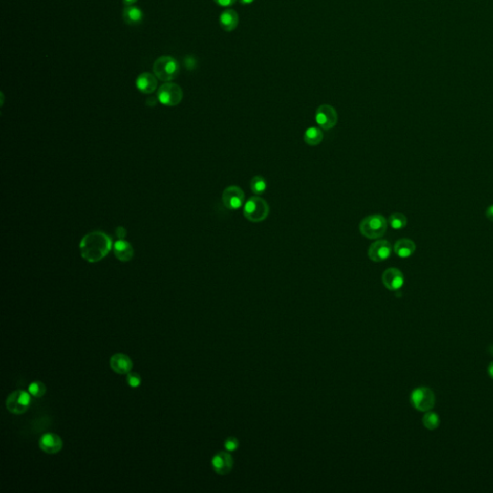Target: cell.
<instances>
[{
	"label": "cell",
	"mask_w": 493,
	"mask_h": 493,
	"mask_svg": "<svg viewBox=\"0 0 493 493\" xmlns=\"http://www.w3.org/2000/svg\"><path fill=\"white\" fill-rule=\"evenodd\" d=\"M112 248L111 238L102 231L90 232L82 238L79 244L81 256L90 263L102 260Z\"/></svg>",
	"instance_id": "cell-1"
},
{
	"label": "cell",
	"mask_w": 493,
	"mask_h": 493,
	"mask_svg": "<svg viewBox=\"0 0 493 493\" xmlns=\"http://www.w3.org/2000/svg\"><path fill=\"white\" fill-rule=\"evenodd\" d=\"M388 220L380 214H374L361 220L359 231L368 239H379L388 230Z\"/></svg>",
	"instance_id": "cell-2"
},
{
	"label": "cell",
	"mask_w": 493,
	"mask_h": 493,
	"mask_svg": "<svg viewBox=\"0 0 493 493\" xmlns=\"http://www.w3.org/2000/svg\"><path fill=\"white\" fill-rule=\"evenodd\" d=\"M153 70L154 75L159 80L170 82L178 77L180 68L178 61L175 58L161 56L154 62Z\"/></svg>",
	"instance_id": "cell-3"
},
{
	"label": "cell",
	"mask_w": 493,
	"mask_h": 493,
	"mask_svg": "<svg viewBox=\"0 0 493 493\" xmlns=\"http://www.w3.org/2000/svg\"><path fill=\"white\" fill-rule=\"evenodd\" d=\"M270 212L269 204L260 197H251L244 205L243 214L245 218L252 223L263 222Z\"/></svg>",
	"instance_id": "cell-4"
},
{
	"label": "cell",
	"mask_w": 493,
	"mask_h": 493,
	"mask_svg": "<svg viewBox=\"0 0 493 493\" xmlns=\"http://www.w3.org/2000/svg\"><path fill=\"white\" fill-rule=\"evenodd\" d=\"M157 98L163 105L177 106L183 98V91L178 84L166 82L157 91Z\"/></svg>",
	"instance_id": "cell-5"
},
{
	"label": "cell",
	"mask_w": 493,
	"mask_h": 493,
	"mask_svg": "<svg viewBox=\"0 0 493 493\" xmlns=\"http://www.w3.org/2000/svg\"><path fill=\"white\" fill-rule=\"evenodd\" d=\"M411 403L415 410L427 413L435 406L436 396L428 388H415L411 395Z\"/></svg>",
	"instance_id": "cell-6"
},
{
	"label": "cell",
	"mask_w": 493,
	"mask_h": 493,
	"mask_svg": "<svg viewBox=\"0 0 493 493\" xmlns=\"http://www.w3.org/2000/svg\"><path fill=\"white\" fill-rule=\"evenodd\" d=\"M31 404V394L25 390L12 392L6 400V408L13 414L20 415L26 413Z\"/></svg>",
	"instance_id": "cell-7"
},
{
	"label": "cell",
	"mask_w": 493,
	"mask_h": 493,
	"mask_svg": "<svg viewBox=\"0 0 493 493\" xmlns=\"http://www.w3.org/2000/svg\"><path fill=\"white\" fill-rule=\"evenodd\" d=\"M316 122L318 125L325 130H330L333 128L338 120V116L336 110L329 104L320 105L315 113Z\"/></svg>",
	"instance_id": "cell-8"
},
{
	"label": "cell",
	"mask_w": 493,
	"mask_h": 493,
	"mask_svg": "<svg viewBox=\"0 0 493 493\" xmlns=\"http://www.w3.org/2000/svg\"><path fill=\"white\" fill-rule=\"evenodd\" d=\"M224 205L229 210H237L242 207L245 201V194L238 186H229L225 189L222 196Z\"/></svg>",
	"instance_id": "cell-9"
},
{
	"label": "cell",
	"mask_w": 493,
	"mask_h": 493,
	"mask_svg": "<svg viewBox=\"0 0 493 493\" xmlns=\"http://www.w3.org/2000/svg\"><path fill=\"white\" fill-rule=\"evenodd\" d=\"M392 251V246L388 240H378L369 247L368 256L374 262H382L390 258Z\"/></svg>",
	"instance_id": "cell-10"
},
{
	"label": "cell",
	"mask_w": 493,
	"mask_h": 493,
	"mask_svg": "<svg viewBox=\"0 0 493 493\" xmlns=\"http://www.w3.org/2000/svg\"><path fill=\"white\" fill-rule=\"evenodd\" d=\"M383 285L390 291H397L403 287L404 277L403 273L397 268H388L381 275Z\"/></svg>",
	"instance_id": "cell-11"
},
{
	"label": "cell",
	"mask_w": 493,
	"mask_h": 493,
	"mask_svg": "<svg viewBox=\"0 0 493 493\" xmlns=\"http://www.w3.org/2000/svg\"><path fill=\"white\" fill-rule=\"evenodd\" d=\"M63 440L56 434H46L39 440V447L42 452L49 455H55L63 449Z\"/></svg>",
	"instance_id": "cell-12"
},
{
	"label": "cell",
	"mask_w": 493,
	"mask_h": 493,
	"mask_svg": "<svg viewBox=\"0 0 493 493\" xmlns=\"http://www.w3.org/2000/svg\"><path fill=\"white\" fill-rule=\"evenodd\" d=\"M212 467L220 475H227L233 467V459L227 452H220L212 458Z\"/></svg>",
	"instance_id": "cell-13"
},
{
	"label": "cell",
	"mask_w": 493,
	"mask_h": 493,
	"mask_svg": "<svg viewBox=\"0 0 493 493\" xmlns=\"http://www.w3.org/2000/svg\"><path fill=\"white\" fill-rule=\"evenodd\" d=\"M109 364L113 372L119 375H127L132 371L133 368V362L130 356L121 353L115 354L111 356Z\"/></svg>",
	"instance_id": "cell-14"
},
{
	"label": "cell",
	"mask_w": 493,
	"mask_h": 493,
	"mask_svg": "<svg viewBox=\"0 0 493 493\" xmlns=\"http://www.w3.org/2000/svg\"><path fill=\"white\" fill-rule=\"evenodd\" d=\"M136 88L142 94H153L157 88V77L153 73H141L136 79Z\"/></svg>",
	"instance_id": "cell-15"
},
{
	"label": "cell",
	"mask_w": 493,
	"mask_h": 493,
	"mask_svg": "<svg viewBox=\"0 0 493 493\" xmlns=\"http://www.w3.org/2000/svg\"><path fill=\"white\" fill-rule=\"evenodd\" d=\"M219 24L221 25L223 30H225L227 32L233 31L239 24L238 13L233 9H226L220 15Z\"/></svg>",
	"instance_id": "cell-16"
},
{
	"label": "cell",
	"mask_w": 493,
	"mask_h": 493,
	"mask_svg": "<svg viewBox=\"0 0 493 493\" xmlns=\"http://www.w3.org/2000/svg\"><path fill=\"white\" fill-rule=\"evenodd\" d=\"M115 256L122 262H127L134 256V250L130 243L125 239H119L113 244Z\"/></svg>",
	"instance_id": "cell-17"
},
{
	"label": "cell",
	"mask_w": 493,
	"mask_h": 493,
	"mask_svg": "<svg viewBox=\"0 0 493 493\" xmlns=\"http://www.w3.org/2000/svg\"><path fill=\"white\" fill-rule=\"evenodd\" d=\"M393 251L399 258L408 259L412 256L416 251V245L411 239L402 238L395 243Z\"/></svg>",
	"instance_id": "cell-18"
},
{
	"label": "cell",
	"mask_w": 493,
	"mask_h": 493,
	"mask_svg": "<svg viewBox=\"0 0 493 493\" xmlns=\"http://www.w3.org/2000/svg\"><path fill=\"white\" fill-rule=\"evenodd\" d=\"M122 18L124 23L128 25H140L143 22L144 13L141 9L136 6H125L122 12Z\"/></svg>",
	"instance_id": "cell-19"
},
{
	"label": "cell",
	"mask_w": 493,
	"mask_h": 493,
	"mask_svg": "<svg viewBox=\"0 0 493 493\" xmlns=\"http://www.w3.org/2000/svg\"><path fill=\"white\" fill-rule=\"evenodd\" d=\"M324 134L322 130L317 128L315 126L309 127L306 130L304 134V140L309 146H318L322 143Z\"/></svg>",
	"instance_id": "cell-20"
},
{
	"label": "cell",
	"mask_w": 493,
	"mask_h": 493,
	"mask_svg": "<svg viewBox=\"0 0 493 493\" xmlns=\"http://www.w3.org/2000/svg\"><path fill=\"white\" fill-rule=\"evenodd\" d=\"M388 224L395 230H401L406 227L408 224V219L404 216L403 213H393L389 216L388 218Z\"/></svg>",
	"instance_id": "cell-21"
},
{
	"label": "cell",
	"mask_w": 493,
	"mask_h": 493,
	"mask_svg": "<svg viewBox=\"0 0 493 493\" xmlns=\"http://www.w3.org/2000/svg\"><path fill=\"white\" fill-rule=\"evenodd\" d=\"M251 191L258 196L264 194L266 192L267 182L265 178L261 176H255L251 178L250 183Z\"/></svg>",
	"instance_id": "cell-22"
},
{
	"label": "cell",
	"mask_w": 493,
	"mask_h": 493,
	"mask_svg": "<svg viewBox=\"0 0 493 493\" xmlns=\"http://www.w3.org/2000/svg\"><path fill=\"white\" fill-rule=\"evenodd\" d=\"M422 422H423V425H424L425 428H428L430 431H434V430H436L439 427L440 419H439L437 413L428 411L424 415Z\"/></svg>",
	"instance_id": "cell-23"
},
{
	"label": "cell",
	"mask_w": 493,
	"mask_h": 493,
	"mask_svg": "<svg viewBox=\"0 0 493 493\" xmlns=\"http://www.w3.org/2000/svg\"><path fill=\"white\" fill-rule=\"evenodd\" d=\"M28 392L31 394V396L40 398L47 393V387L40 380H36L30 383Z\"/></svg>",
	"instance_id": "cell-24"
},
{
	"label": "cell",
	"mask_w": 493,
	"mask_h": 493,
	"mask_svg": "<svg viewBox=\"0 0 493 493\" xmlns=\"http://www.w3.org/2000/svg\"><path fill=\"white\" fill-rule=\"evenodd\" d=\"M126 382H127V384L130 385V388H139V387L141 385V383H142L141 376H140L139 374H137V373H128V374H127V377H126Z\"/></svg>",
	"instance_id": "cell-25"
},
{
	"label": "cell",
	"mask_w": 493,
	"mask_h": 493,
	"mask_svg": "<svg viewBox=\"0 0 493 493\" xmlns=\"http://www.w3.org/2000/svg\"><path fill=\"white\" fill-rule=\"evenodd\" d=\"M239 446V442L235 437H228L225 441V448L228 452H233Z\"/></svg>",
	"instance_id": "cell-26"
},
{
	"label": "cell",
	"mask_w": 493,
	"mask_h": 493,
	"mask_svg": "<svg viewBox=\"0 0 493 493\" xmlns=\"http://www.w3.org/2000/svg\"><path fill=\"white\" fill-rule=\"evenodd\" d=\"M215 3H217L219 6L222 7H230L234 4L236 0H214Z\"/></svg>",
	"instance_id": "cell-27"
},
{
	"label": "cell",
	"mask_w": 493,
	"mask_h": 493,
	"mask_svg": "<svg viewBox=\"0 0 493 493\" xmlns=\"http://www.w3.org/2000/svg\"><path fill=\"white\" fill-rule=\"evenodd\" d=\"M116 234H117L119 239H125L126 234H127V231H126V229H125L124 227H119L116 229Z\"/></svg>",
	"instance_id": "cell-28"
},
{
	"label": "cell",
	"mask_w": 493,
	"mask_h": 493,
	"mask_svg": "<svg viewBox=\"0 0 493 493\" xmlns=\"http://www.w3.org/2000/svg\"><path fill=\"white\" fill-rule=\"evenodd\" d=\"M186 67L189 70H193V69H195V67H196V60H195L193 57H187Z\"/></svg>",
	"instance_id": "cell-29"
},
{
	"label": "cell",
	"mask_w": 493,
	"mask_h": 493,
	"mask_svg": "<svg viewBox=\"0 0 493 493\" xmlns=\"http://www.w3.org/2000/svg\"><path fill=\"white\" fill-rule=\"evenodd\" d=\"M157 102H159L157 97L156 98L155 97H149V98L146 99V105L151 106V107L156 105Z\"/></svg>",
	"instance_id": "cell-30"
},
{
	"label": "cell",
	"mask_w": 493,
	"mask_h": 493,
	"mask_svg": "<svg viewBox=\"0 0 493 493\" xmlns=\"http://www.w3.org/2000/svg\"><path fill=\"white\" fill-rule=\"evenodd\" d=\"M485 216H486V218L488 219V220H490V221H492L493 222V204L492 205H490V206L486 209V211H485Z\"/></svg>",
	"instance_id": "cell-31"
},
{
	"label": "cell",
	"mask_w": 493,
	"mask_h": 493,
	"mask_svg": "<svg viewBox=\"0 0 493 493\" xmlns=\"http://www.w3.org/2000/svg\"><path fill=\"white\" fill-rule=\"evenodd\" d=\"M138 0H122L123 4L125 6H132L133 4H135L137 2Z\"/></svg>",
	"instance_id": "cell-32"
},
{
	"label": "cell",
	"mask_w": 493,
	"mask_h": 493,
	"mask_svg": "<svg viewBox=\"0 0 493 493\" xmlns=\"http://www.w3.org/2000/svg\"><path fill=\"white\" fill-rule=\"evenodd\" d=\"M488 375L491 379H493V361L488 365Z\"/></svg>",
	"instance_id": "cell-33"
},
{
	"label": "cell",
	"mask_w": 493,
	"mask_h": 493,
	"mask_svg": "<svg viewBox=\"0 0 493 493\" xmlns=\"http://www.w3.org/2000/svg\"><path fill=\"white\" fill-rule=\"evenodd\" d=\"M239 1L243 5H249V4H251L252 2H254L255 0H239Z\"/></svg>",
	"instance_id": "cell-34"
}]
</instances>
